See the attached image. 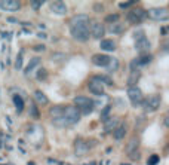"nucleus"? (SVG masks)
I'll return each instance as SVG.
<instances>
[{
	"mask_svg": "<svg viewBox=\"0 0 169 165\" xmlns=\"http://www.w3.org/2000/svg\"><path fill=\"white\" fill-rule=\"evenodd\" d=\"M89 17L84 15V14H80V15H76L70 19V31H71V36L76 39V40L80 42H86L89 39Z\"/></svg>",
	"mask_w": 169,
	"mask_h": 165,
	"instance_id": "nucleus-1",
	"label": "nucleus"
},
{
	"mask_svg": "<svg viewBox=\"0 0 169 165\" xmlns=\"http://www.w3.org/2000/svg\"><path fill=\"white\" fill-rule=\"evenodd\" d=\"M74 107H77L80 115H89L93 110V101L91 98H88V97L79 95V97L74 98Z\"/></svg>",
	"mask_w": 169,
	"mask_h": 165,
	"instance_id": "nucleus-2",
	"label": "nucleus"
},
{
	"mask_svg": "<svg viewBox=\"0 0 169 165\" xmlns=\"http://www.w3.org/2000/svg\"><path fill=\"white\" fill-rule=\"evenodd\" d=\"M134 39H135V48L136 51H140V52H145V51L150 49V42H148V39L145 37V33H144L143 30H138V31H135V34H134Z\"/></svg>",
	"mask_w": 169,
	"mask_h": 165,
	"instance_id": "nucleus-3",
	"label": "nucleus"
},
{
	"mask_svg": "<svg viewBox=\"0 0 169 165\" xmlns=\"http://www.w3.org/2000/svg\"><path fill=\"white\" fill-rule=\"evenodd\" d=\"M62 116L67 119L70 125H74L76 122H79V119H80V112H79L77 107H74V106H67V107H64Z\"/></svg>",
	"mask_w": 169,
	"mask_h": 165,
	"instance_id": "nucleus-4",
	"label": "nucleus"
},
{
	"mask_svg": "<svg viewBox=\"0 0 169 165\" xmlns=\"http://www.w3.org/2000/svg\"><path fill=\"white\" fill-rule=\"evenodd\" d=\"M89 33H91V36L92 37H95V39H101L102 36L105 34V27H104V24H101L100 21H96V19H91L89 21Z\"/></svg>",
	"mask_w": 169,
	"mask_h": 165,
	"instance_id": "nucleus-5",
	"label": "nucleus"
},
{
	"mask_svg": "<svg viewBox=\"0 0 169 165\" xmlns=\"http://www.w3.org/2000/svg\"><path fill=\"white\" fill-rule=\"evenodd\" d=\"M147 17V12L141 8H135L132 9V10H129L126 15V19L131 23V24H138V23H141L144 18Z\"/></svg>",
	"mask_w": 169,
	"mask_h": 165,
	"instance_id": "nucleus-6",
	"label": "nucleus"
},
{
	"mask_svg": "<svg viewBox=\"0 0 169 165\" xmlns=\"http://www.w3.org/2000/svg\"><path fill=\"white\" fill-rule=\"evenodd\" d=\"M128 97L131 100V103L134 104V106H141L144 103V97H143V92L140 88H136V86H131L129 89H128Z\"/></svg>",
	"mask_w": 169,
	"mask_h": 165,
	"instance_id": "nucleus-7",
	"label": "nucleus"
},
{
	"mask_svg": "<svg viewBox=\"0 0 169 165\" xmlns=\"http://www.w3.org/2000/svg\"><path fill=\"white\" fill-rule=\"evenodd\" d=\"M147 17H150L154 21H163L169 18V10L166 8H153L147 12Z\"/></svg>",
	"mask_w": 169,
	"mask_h": 165,
	"instance_id": "nucleus-8",
	"label": "nucleus"
},
{
	"mask_svg": "<svg viewBox=\"0 0 169 165\" xmlns=\"http://www.w3.org/2000/svg\"><path fill=\"white\" fill-rule=\"evenodd\" d=\"M144 107L147 112H154L160 107V97L159 95H150L147 100H144Z\"/></svg>",
	"mask_w": 169,
	"mask_h": 165,
	"instance_id": "nucleus-9",
	"label": "nucleus"
},
{
	"mask_svg": "<svg viewBox=\"0 0 169 165\" xmlns=\"http://www.w3.org/2000/svg\"><path fill=\"white\" fill-rule=\"evenodd\" d=\"M88 88H89V91L92 92V94H95V95H102V94H104V85H102L101 80H100L96 76L89 80Z\"/></svg>",
	"mask_w": 169,
	"mask_h": 165,
	"instance_id": "nucleus-10",
	"label": "nucleus"
},
{
	"mask_svg": "<svg viewBox=\"0 0 169 165\" xmlns=\"http://www.w3.org/2000/svg\"><path fill=\"white\" fill-rule=\"evenodd\" d=\"M0 9L8 12H17L21 9V3L18 0H0Z\"/></svg>",
	"mask_w": 169,
	"mask_h": 165,
	"instance_id": "nucleus-11",
	"label": "nucleus"
},
{
	"mask_svg": "<svg viewBox=\"0 0 169 165\" xmlns=\"http://www.w3.org/2000/svg\"><path fill=\"white\" fill-rule=\"evenodd\" d=\"M88 152H89L88 143L82 140V138H76V141H74V153H76V156H84Z\"/></svg>",
	"mask_w": 169,
	"mask_h": 165,
	"instance_id": "nucleus-12",
	"label": "nucleus"
},
{
	"mask_svg": "<svg viewBox=\"0 0 169 165\" xmlns=\"http://www.w3.org/2000/svg\"><path fill=\"white\" fill-rule=\"evenodd\" d=\"M51 10L53 14H58V15H65L67 14V5L64 2H52L51 3Z\"/></svg>",
	"mask_w": 169,
	"mask_h": 165,
	"instance_id": "nucleus-13",
	"label": "nucleus"
},
{
	"mask_svg": "<svg viewBox=\"0 0 169 165\" xmlns=\"http://www.w3.org/2000/svg\"><path fill=\"white\" fill-rule=\"evenodd\" d=\"M108 60L110 57L108 55H105V54H95L92 57V63L95 66H100V67H105L108 64Z\"/></svg>",
	"mask_w": 169,
	"mask_h": 165,
	"instance_id": "nucleus-14",
	"label": "nucleus"
},
{
	"mask_svg": "<svg viewBox=\"0 0 169 165\" xmlns=\"http://www.w3.org/2000/svg\"><path fill=\"white\" fill-rule=\"evenodd\" d=\"M138 146H140V138L138 137H131V140L126 144V153L132 155L134 152H138Z\"/></svg>",
	"mask_w": 169,
	"mask_h": 165,
	"instance_id": "nucleus-15",
	"label": "nucleus"
},
{
	"mask_svg": "<svg viewBox=\"0 0 169 165\" xmlns=\"http://www.w3.org/2000/svg\"><path fill=\"white\" fill-rule=\"evenodd\" d=\"M119 125H120V122H119L117 118H108V121H105V124H104V131L113 132Z\"/></svg>",
	"mask_w": 169,
	"mask_h": 165,
	"instance_id": "nucleus-16",
	"label": "nucleus"
},
{
	"mask_svg": "<svg viewBox=\"0 0 169 165\" xmlns=\"http://www.w3.org/2000/svg\"><path fill=\"white\" fill-rule=\"evenodd\" d=\"M125 134H126V125L120 124L117 128L113 131V137H114V140L120 141V140H123V138H125Z\"/></svg>",
	"mask_w": 169,
	"mask_h": 165,
	"instance_id": "nucleus-17",
	"label": "nucleus"
},
{
	"mask_svg": "<svg viewBox=\"0 0 169 165\" xmlns=\"http://www.w3.org/2000/svg\"><path fill=\"white\" fill-rule=\"evenodd\" d=\"M100 46H101L102 51H108V52H111V51L116 49V43L111 40V39H102Z\"/></svg>",
	"mask_w": 169,
	"mask_h": 165,
	"instance_id": "nucleus-18",
	"label": "nucleus"
},
{
	"mask_svg": "<svg viewBox=\"0 0 169 165\" xmlns=\"http://www.w3.org/2000/svg\"><path fill=\"white\" fill-rule=\"evenodd\" d=\"M34 100H36V103H39V104H42V106H46L48 103H49V100H48V97L43 94L42 91H34Z\"/></svg>",
	"mask_w": 169,
	"mask_h": 165,
	"instance_id": "nucleus-19",
	"label": "nucleus"
},
{
	"mask_svg": "<svg viewBox=\"0 0 169 165\" xmlns=\"http://www.w3.org/2000/svg\"><path fill=\"white\" fill-rule=\"evenodd\" d=\"M40 61H42V60H40L39 57H34V58H31V60H30V63H28V66H27V68H26V74H27V76H28V74L31 73L36 67L40 64Z\"/></svg>",
	"mask_w": 169,
	"mask_h": 165,
	"instance_id": "nucleus-20",
	"label": "nucleus"
},
{
	"mask_svg": "<svg viewBox=\"0 0 169 165\" xmlns=\"http://www.w3.org/2000/svg\"><path fill=\"white\" fill-rule=\"evenodd\" d=\"M140 76H141V72H140V70H134V72H131L129 77H128V85H129V88L134 86V85L138 82Z\"/></svg>",
	"mask_w": 169,
	"mask_h": 165,
	"instance_id": "nucleus-21",
	"label": "nucleus"
},
{
	"mask_svg": "<svg viewBox=\"0 0 169 165\" xmlns=\"http://www.w3.org/2000/svg\"><path fill=\"white\" fill-rule=\"evenodd\" d=\"M62 112H64V107H61V106H53V107L49 110V115H51L52 121H53V119H59V118L62 116Z\"/></svg>",
	"mask_w": 169,
	"mask_h": 165,
	"instance_id": "nucleus-22",
	"label": "nucleus"
},
{
	"mask_svg": "<svg viewBox=\"0 0 169 165\" xmlns=\"http://www.w3.org/2000/svg\"><path fill=\"white\" fill-rule=\"evenodd\" d=\"M125 24L123 23H114V24L110 25V33H114V34H122L125 31Z\"/></svg>",
	"mask_w": 169,
	"mask_h": 165,
	"instance_id": "nucleus-23",
	"label": "nucleus"
},
{
	"mask_svg": "<svg viewBox=\"0 0 169 165\" xmlns=\"http://www.w3.org/2000/svg\"><path fill=\"white\" fill-rule=\"evenodd\" d=\"M105 68L108 70V72H116L119 68V60L114 57H110V60H108V64L105 66Z\"/></svg>",
	"mask_w": 169,
	"mask_h": 165,
	"instance_id": "nucleus-24",
	"label": "nucleus"
},
{
	"mask_svg": "<svg viewBox=\"0 0 169 165\" xmlns=\"http://www.w3.org/2000/svg\"><path fill=\"white\" fill-rule=\"evenodd\" d=\"M14 104H15L18 112H22V109H24V100H22V97H19L18 94H15L14 95Z\"/></svg>",
	"mask_w": 169,
	"mask_h": 165,
	"instance_id": "nucleus-25",
	"label": "nucleus"
},
{
	"mask_svg": "<svg viewBox=\"0 0 169 165\" xmlns=\"http://www.w3.org/2000/svg\"><path fill=\"white\" fill-rule=\"evenodd\" d=\"M151 60H153V57L150 55V54H148V55L144 54V55H141V57L136 60V63H138V66H145V64H148Z\"/></svg>",
	"mask_w": 169,
	"mask_h": 165,
	"instance_id": "nucleus-26",
	"label": "nucleus"
},
{
	"mask_svg": "<svg viewBox=\"0 0 169 165\" xmlns=\"http://www.w3.org/2000/svg\"><path fill=\"white\" fill-rule=\"evenodd\" d=\"M30 116H31L33 119H39V118H40L39 109H37V106H36L34 103H31V104H30Z\"/></svg>",
	"mask_w": 169,
	"mask_h": 165,
	"instance_id": "nucleus-27",
	"label": "nucleus"
},
{
	"mask_svg": "<svg viewBox=\"0 0 169 165\" xmlns=\"http://www.w3.org/2000/svg\"><path fill=\"white\" fill-rule=\"evenodd\" d=\"M119 15L117 14H110V15H107V17L104 18V21L105 23H108V24H114V23H119Z\"/></svg>",
	"mask_w": 169,
	"mask_h": 165,
	"instance_id": "nucleus-28",
	"label": "nucleus"
},
{
	"mask_svg": "<svg viewBox=\"0 0 169 165\" xmlns=\"http://www.w3.org/2000/svg\"><path fill=\"white\" fill-rule=\"evenodd\" d=\"M22 54H24V52L21 51V52L18 54L17 60H15V68H17V70H21V68H22Z\"/></svg>",
	"mask_w": 169,
	"mask_h": 165,
	"instance_id": "nucleus-29",
	"label": "nucleus"
},
{
	"mask_svg": "<svg viewBox=\"0 0 169 165\" xmlns=\"http://www.w3.org/2000/svg\"><path fill=\"white\" fill-rule=\"evenodd\" d=\"M46 77H48V72H46V68H39V72H37V79L39 80H46Z\"/></svg>",
	"mask_w": 169,
	"mask_h": 165,
	"instance_id": "nucleus-30",
	"label": "nucleus"
},
{
	"mask_svg": "<svg viewBox=\"0 0 169 165\" xmlns=\"http://www.w3.org/2000/svg\"><path fill=\"white\" fill-rule=\"evenodd\" d=\"M110 109H111V106H107V107L104 109L101 112V119L105 122V121H108V113H110Z\"/></svg>",
	"mask_w": 169,
	"mask_h": 165,
	"instance_id": "nucleus-31",
	"label": "nucleus"
},
{
	"mask_svg": "<svg viewBox=\"0 0 169 165\" xmlns=\"http://www.w3.org/2000/svg\"><path fill=\"white\" fill-rule=\"evenodd\" d=\"M159 161H160V158L157 156V155H151V156L148 158V161H147V165H156Z\"/></svg>",
	"mask_w": 169,
	"mask_h": 165,
	"instance_id": "nucleus-32",
	"label": "nucleus"
},
{
	"mask_svg": "<svg viewBox=\"0 0 169 165\" xmlns=\"http://www.w3.org/2000/svg\"><path fill=\"white\" fill-rule=\"evenodd\" d=\"M96 77H98V79L101 80L102 85H104V83H105V85H113L111 79H110V77H107V76H96Z\"/></svg>",
	"mask_w": 169,
	"mask_h": 165,
	"instance_id": "nucleus-33",
	"label": "nucleus"
},
{
	"mask_svg": "<svg viewBox=\"0 0 169 165\" xmlns=\"http://www.w3.org/2000/svg\"><path fill=\"white\" fill-rule=\"evenodd\" d=\"M30 5H31V9H34V10H39V9L42 8L43 2H36V0H33V2H30Z\"/></svg>",
	"mask_w": 169,
	"mask_h": 165,
	"instance_id": "nucleus-34",
	"label": "nucleus"
},
{
	"mask_svg": "<svg viewBox=\"0 0 169 165\" xmlns=\"http://www.w3.org/2000/svg\"><path fill=\"white\" fill-rule=\"evenodd\" d=\"M93 10H95V12H102V10H104L102 3H93Z\"/></svg>",
	"mask_w": 169,
	"mask_h": 165,
	"instance_id": "nucleus-35",
	"label": "nucleus"
},
{
	"mask_svg": "<svg viewBox=\"0 0 169 165\" xmlns=\"http://www.w3.org/2000/svg\"><path fill=\"white\" fill-rule=\"evenodd\" d=\"M134 3L132 2H126V3H119V8L120 9H125V8H129V6H132Z\"/></svg>",
	"mask_w": 169,
	"mask_h": 165,
	"instance_id": "nucleus-36",
	"label": "nucleus"
},
{
	"mask_svg": "<svg viewBox=\"0 0 169 165\" xmlns=\"http://www.w3.org/2000/svg\"><path fill=\"white\" fill-rule=\"evenodd\" d=\"M169 33V25H166V27H162L160 28V34H163V36H165V34H168Z\"/></svg>",
	"mask_w": 169,
	"mask_h": 165,
	"instance_id": "nucleus-37",
	"label": "nucleus"
},
{
	"mask_svg": "<svg viewBox=\"0 0 169 165\" xmlns=\"http://www.w3.org/2000/svg\"><path fill=\"white\" fill-rule=\"evenodd\" d=\"M163 124H165V126H168V128H169V115L165 116V119H163Z\"/></svg>",
	"mask_w": 169,
	"mask_h": 165,
	"instance_id": "nucleus-38",
	"label": "nucleus"
},
{
	"mask_svg": "<svg viewBox=\"0 0 169 165\" xmlns=\"http://www.w3.org/2000/svg\"><path fill=\"white\" fill-rule=\"evenodd\" d=\"M34 51H45V45H39V46H34Z\"/></svg>",
	"mask_w": 169,
	"mask_h": 165,
	"instance_id": "nucleus-39",
	"label": "nucleus"
},
{
	"mask_svg": "<svg viewBox=\"0 0 169 165\" xmlns=\"http://www.w3.org/2000/svg\"><path fill=\"white\" fill-rule=\"evenodd\" d=\"M8 21H9V23H17V19H15V18H12V17H9Z\"/></svg>",
	"mask_w": 169,
	"mask_h": 165,
	"instance_id": "nucleus-40",
	"label": "nucleus"
},
{
	"mask_svg": "<svg viewBox=\"0 0 169 165\" xmlns=\"http://www.w3.org/2000/svg\"><path fill=\"white\" fill-rule=\"evenodd\" d=\"M89 165H95V162H91V164H89Z\"/></svg>",
	"mask_w": 169,
	"mask_h": 165,
	"instance_id": "nucleus-41",
	"label": "nucleus"
},
{
	"mask_svg": "<svg viewBox=\"0 0 169 165\" xmlns=\"http://www.w3.org/2000/svg\"><path fill=\"white\" fill-rule=\"evenodd\" d=\"M0 147H2V141H0Z\"/></svg>",
	"mask_w": 169,
	"mask_h": 165,
	"instance_id": "nucleus-42",
	"label": "nucleus"
},
{
	"mask_svg": "<svg viewBox=\"0 0 169 165\" xmlns=\"http://www.w3.org/2000/svg\"><path fill=\"white\" fill-rule=\"evenodd\" d=\"M0 161H2V158H0Z\"/></svg>",
	"mask_w": 169,
	"mask_h": 165,
	"instance_id": "nucleus-43",
	"label": "nucleus"
}]
</instances>
